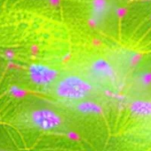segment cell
Listing matches in <instances>:
<instances>
[{
  "label": "cell",
  "instance_id": "obj_1",
  "mask_svg": "<svg viewBox=\"0 0 151 151\" xmlns=\"http://www.w3.org/2000/svg\"><path fill=\"white\" fill-rule=\"evenodd\" d=\"M51 87L54 98L73 104L89 99L94 93L95 88L91 79L77 73L60 76Z\"/></svg>",
  "mask_w": 151,
  "mask_h": 151
},
{
  "label": "cell",
  "instance_id": "obj_2",
  "mask_svg": "<svg viewBox=\"0 0 151 151\" xmlns=\"http://www.w3.org/2000/svg\"><path fill=\"white\" fill-rule=\"evenodd\" d=\"M27 122L35 129L49 132L60 129L64 120L55 110L47 108H39L31 110L27 115Z\"/></svg>",
  "mask_w": 151,
  "mask_h": 151
},
{
  "label": "cell",
  "instance_id": "obj_3",
  "mask_svg": "<svg viewBox=\"0 0 151 151\" xmlns=\"http://www.w3.org/2000/svg\"><path fill=\"white\" fill-rule=\"evenodd\" d=\"M29 75L31 80L38 86H52L57 79V72L44 64H34L29 68Z\"/></svg>",
  "mask_w": 151,
  "mask_h": 151
},
{
  "label": "cell",
  "instance_id": "obj_4",
  "mask_svg": "<svg viewBox=\"0 0 151 151\" xmlns=\"http://www.w3.org/2000/svg\"><path fill=\"white\" fill-rule=\"evenodd\" d=\"M90 72L93 78L100 81L110 82L114 81L116 78V72L113 66L107 60L102 58L93 60L90 65Z\"/></svg>",
  "mask_w": 151,
  "mask_h": 151
},
{
  "label": "cell",
  "instance_id": "obj_5",
  "mask_svg": "<svg viewBox=\"0 0 151 151\" xmlns=\"http://www.w3.org/2000/svg\"><path fill=\"white\" fill-rule=\"evenodd\" d=\"M74 108L82 114H99L101 110V106L96 102L86 99L73 104Z\"/></svg>",
  "mask_w": 151,
  "mask_h": 151
},
{
  "label": "cell",
  "instance_id": "obj_6",
  "mask_svg": "<svg viewBox=\"0 0 151 151\" xmlns=\"http://www.w3.org/2000/svg\"><path fill=\"white\" fill-rule=\"evenodd\" d=\"M107 11V2L106 0H94L93 3V13L98 19L105 14Z\"/></svg>",
  "mask_w": 151,
  "mask_h": 151
},
{
  "label": "cell",
  "instance_id": "obj_7",
  "mask_svg": "<svg viewBox=\"0 0 151 151\" xmlns=\"http://www.w3.org/2000/svg\"><path fill=\"white\" fill-rule=\"evenodd\" d=\"M139 81L140 82L141 85L147 86L151 82V74L150 73H143L140 76H139Z\"/></svg>",
  "mask_w": 151,
  "mask_h": 151
}]
</instances>
